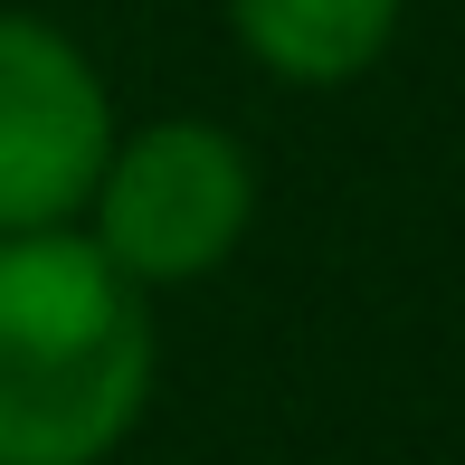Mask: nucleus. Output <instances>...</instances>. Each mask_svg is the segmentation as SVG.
Wrapping results in <instances>:
<instances>
[{
    "label": "nucleus",
    "mask_w": 465,
    "mask_h": 465,
    "mask_svg": "<svg viewBox=\"0 0 465 465\" xmlns=\"http://www.w3.org/2000/svg\"><path fill=\"white\" fill-rule=\"evenodd\" d=\"M114 95L57 19L0 10V238L76 228L114 153Z\"/></svg>",
    "instance_id": "3"
},
{
    "label": "nucleus",
    "mask_w": 465,
    "mask_h": 465,
    "mask_svg": "<svg viewBox=\"0 0 465 465\" xmlns=\"http://www.w3.org/2000/svg\"><path fill=\"white\" fill-rule=\"evenodd\" d=\"M247 228H257V162L209 114H162V124L114 134L86 200V238L143 294L219 276L247 247Z\"/></svg>",
    "instance_id": "2"
},
{
    "label": "nucleus",
    "mask_w": 465,
    "mask_h": 465,
    "mask_svg": "<svg viewBox=\"0 0 465 465\" xmlns=\"http://www.w3.org/2000/svg\"><path fill=\"white\" fill-rule=\"evenodd\" d=\"M153 304L86 228L0 238V465H104L153 409Z\"/></svg>",
    "instance_id": "1"
},
{
    "label": "nucleus",
    "mask_w": 465,
    "mask_h": 465,
    "mask_svg": "<svg viewBox=\"0 0 465 465\" xmlns=\"http://www.w3.org/2000/svg\"><path fill=\"white\" fill-rule=\"evenodd\" d=\"M399 10L409 0H228V38L247 48L257 76H276L294 95H323L390 57Z\"/></svg>",
    "instance_id": "4"
}]
</instances>
